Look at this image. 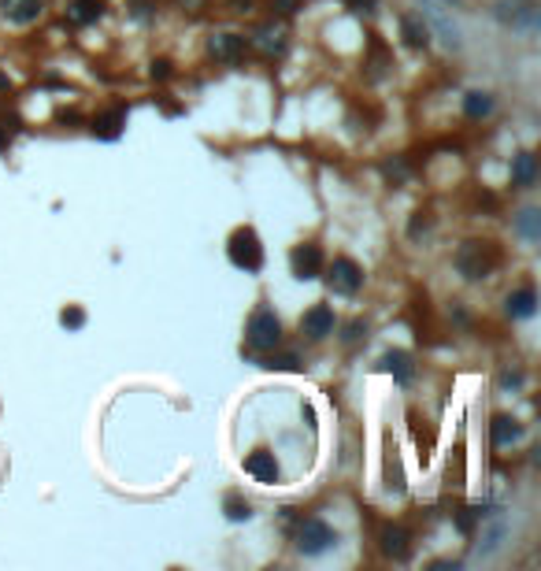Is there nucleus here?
<instances>
[{"instance_id":"nucleus-3","label":"nucleus","mask_w":541,"mask_h":571,"mask_svg":"<svg viewBox=\"0 0 541 571\" xmlns=\"http://www.w3.org/2000/svg\"><path fill=\"white\" fill-rule=\"evenodd\" d=\"M245 341H249L252 349H274L278 341H282V323H278V316L271 312V308L252 312L249 326H245Z\"/></svg>"},{"instance_id":"nucleus-18","label":"nucleus","mask_w":541,"mask_h":571,"mask_svg":"<svg viewBox=\"0 0 541 571\" xmlns=\"http://www.w3.org/2000/svg\"><path fill=\"white\" fill-rule=\"evenodd\" d=\"M464 111H467V119H482V116H489V111H493V96L474 89V93L464 96Z\"/></svg>"},{"instance_id":"nucleus-9","label":"nucleus","mask_w":541,"mask_h":571,"mask_svg":"<svg viewBox=\"0 0 541 571\" xmlns=\"http://www.w3.org/2000/svg\"><path fill=\"white\" fill-rule=\"evenodd\" d=\"M301 331L308 334V338H326V334H330L334 331V312H330V308H326V304H316V308H308V312H304V319H301Z\"/></svg>"},{"instance_id":"nucleus-20","label":"nucleus","mask_w":541,"mask_h":571,"mask_svg":"<svg viewBox=\"0 0 541 571\" xmlns=\"http://www.w3.org/2000/svg\"><path fill=\"white\" fill-rule=\"evenodd\" d=\"M386 371H393V375H397V379L401 382H408V379H412V360H408V353H386Z\"/></svg>"},{"instance_id":"nucleus-15","label":"nucleus","mask_w":541,"mask_h":571,"mask_svg":"<svg viewBox=\"0 0 541 571\" xmlns=\"http://www.w3.org/2000/svg\"><path fill=\"white\" fill-rule=\"evenodd\" d=\"M534 178H537V160H534V153H519L512 160V182L519 189H527V186H534Z\"/></svg>"},{"instance_id":"nucleus-12","label":"nucleus","mask_w":541,"mask_h":571,"mask_svg":"<svg viewBox=\"0 0 541 571\" xmlns=\"http://www.w3.org/2000/svg\"><path fill=\"white\" fill-rule=\"evenodd\" d=\"M489 438H493V445H515L523 438V427L512 416H493V423H489Z\"/></svg>"},{"instance_id":"nucleus-17","label":"nucleus","mask_w":541,"mask_h":571,"mask_svg":"<svg viewBox=\"0 0 541 571\" xmlns=\"http://www.w3.org/2000/svg\"><path fill=\"white\" fill-rule=\"evenodd\" d=\"M101 11H104L101 0H74V4L67 8V19H71L74 26H86V23H96V19H101Z\"/></svg>"},{"instance_id":"nucleus-2","label":"nucleus","mask_w":541,"mask_h":571,"mask_svg":"<svg viewBox=\"0 0 541 571\" xmlns=\"http://www.w3.org/2000/svg\"><path fill=\"white\" fill-rule=\"evenodd\" d=\"M226 253H230V264L241 267V271H260L264 267V245H260L256 231H249V226H238V231L230 234Z\"/></svg>"},{"instance_id":"nucleus-19","label":"nucleus","mask_w":541,"mask_h":571,"mask_svg":"<svg viewBox=\"0 0 541 571\" xmlns=\"http://www.w3.org/2000/svg\"><path fill=\"white\" fill-rule=\"evenodd\" d=\"M401 34H404V41L412 48H423L426 41H430V30H426L419 19H412V15H404V19H401Z\"/></svg>"},{"instance_id":"nucleus-23","label":"nucleus","mask_w":541,"mask_h":571,"mask_svg":"<svg viewBox=\"0 0 541 571\" xmlns=\"http://www.w3.org/2000/svg\"><path fill=\"white\" fill-rule=\"evenodd\" d=\"M60 323L71 326V331H78V326L86 323V312H82V308H63V312H60Z\"/></svg>"},{"instance_id":"nucleus-25","label":"nucleus","mask_w":541,"mask_h":571,"mask_svg":"<svg viewBox=\"0 0 541 571\" xmlns=\"http://www.w3.org/2000/svg\"><path fill=\"white\" fill-rule=\"evenodd\" d=\"M278 38H282V34H274V30H260V45H264V48H282Z\"/></svg>"},{"instance_id":"nucleus-21","label":"nucleus","mask_w":541,"mask_h":571,"mask_svg":"<svg viewBox=\"0 0 541 571\" xmlns=\"http://www.w3.org/2000/svg\"><path fill=\"white\" fill-rule=\"evenodd\" d=\"M537 208H527V211H523V216L515 219V226H519V234L523 238H530V241H537Z\"/></svg>"},{"instance_id":"nucleus-26","label":"nucleus","mask_w":541,"mask_h":571,"mask_svg":"<svg viewBox=\"0 0 541 571\" xmlns=\"http://www.w3.org/2000/svg\"><path fill=\"white\" fill-rule=\"evenodd\" d=\"M167 74H171V63H167V60L152 63V78H167Z\"/></svg>"},{"instance_id":"nucleus-24","label":"nucleus","mask_w":541,"mask_h":571,"mask_svg":"<svg viewBox=\"0 0 541 571\" xmlns=\"http://www.w3.org/2000/svg\"><path fill=\"white\" fill-rule=\"evenodd\" d=\"M264 367H282V371H293V367H297V356H278V360L271 356V360H267Z\"/></svg>"},{"instance_id":"nucleus-4","label":"nucleus","mask_w":541,"mask_h":571,"mask_svg":"<svg viewBox=\"0 0 541 571\" xmlns=\"http://www.w3.org/2000/svg\"><path fill=\"white\" fill-rule=\"evenodd\" d=\"M334 542H338V534L326 527L323 519H316V516L304 519L301 531H297V549L304 553V557H319V553H326Z\"/></svg>"},{"instance_id":"nucleus-27","label":"nucleus","mask_w":541,"mask_h":571,"mask_svg":"<svg viewBox=\"0 0 541 571\" xmlns=\"http://www.w3.org/2000/svg\"><path fill=\"white\" fill-rule=\"evenodd\" d=\"M359 334H364V326H359V323H349L345 326V341H356Z\"/></svg>"},{"instance_id":"nucleus-14","label":"nucleus","mask_w":541,"mask_h":571,"mask_svg":"<svg viewBox=\"0 0 541 571\" xmlns=\"http://www.w3.org/2000/svg\"><path fill=\"white\" fill-rule=\"evenodd\" d=\"M123 126H126V111L123 108H111V111H104V116L93 119V134L104 138V141H111V138H119Z\"/></svg>"},{"instance_id":"nucleus-13","label":"nucleus","mask_w":541,"mask_h":571,"mask_svg":"<svg viewBox=\"0 0 541 571\" xmlns=\"http://www.w3.org/2000/svg\"><path fill=\"white\" fill-rule=\"evenodd\" d=\"M208 48H211V56H216V60L234 63V60H241V52H245V38H238V34H219V38L208 41Z\"/></svg>"},{"instance_id":"nucleus-1","label":"nucleus","mask_w":541,"mask_h":571,"mask_svg":"<svg viewBox=\"0 0 541 571\" xmlns=\"http://www.w3.org/2000/svg\"><path fill=\"white\" fill-rule=\"evenodd\" d=\"M493 267H497V249L489 241H464L460 249H456V271H460L467 282L486 279Z\"/></svg>"},{"instance_id":"nucleus-11","label":"nucleus","mask_w":541,"mask_h":571,"mask_svg":"<svg viewBox=\"0 0 541 571\" xmlns=\"http://www.w3.org/2000/svg\"><path fill=\"white\" fill-rule=\"evenodd\" d=\"M534 312H537V293H534V286H519L515 293H508V316L527 319Z\"/></svg>"},{"instance_id":"nucleus-10","label":"nucleus","mask_w":541,"mask_h":571,"mask_svg":"<svg viewBox=\"0 0 541 571\" xmlns=\"http://www.w3.org/2000/svg\"><path fill=\"white\" fill-rule=\"evenodd\" d=\"M245 471L256 479V482H274L278 479V460H274V453H267V449H256L249 460H245Z\"/></svg>"},{"instance_id":"nucleus-7","label":"nucleus","mask_w":541,"mask_h":571,"mask_svg":"<svg viewBox=\"0 0 541 571\" xmlns=\"http://www.w3.org/2000/svg\"><path fill=\"white\" fill-rule=\"evenodd\" d=\"M379 549L389 560H408V553H412V534H408L401 523H386L379 531Z\"/></svg>"},{"instance_id":"nucleus-6","label":"nucleus","mask_w":541,"mask_h":571,"mask_svg":"<svg viewBox=\"0 0 541 571\" xmlns=\"http://www.w3.org/2000/svg\"><path fill=\"white\" fill-rule=\"evenodd\" d=\"M497 19L530 34L537 26V8H534V0H504V4H497Z\"/></svg>"},{"instance_id":"nucleus-16","label":"nucleus","mask_w":541,"mask_h":571,"mask_svg":"<svg viewBox=\"0 0 541 571\" xmlns=\"http://www.w3.org/2000/svg\"><path fill=\"white\" fill-rule=\"evenodd\" d=\"M4 15L11 23H34L41 15V0H4Z\"/></svg>"},{"instance_id":"nucleus-22","label":"nucleus","mask_w":541,"mask_h":571,"mask_svg":"<svg viewBox=\"0 0 541 571\" xmlns=\"http://www.w3.org/2000/svg\"><path fill=\"white\" fill-rule=\"evenodd\" d=\"M252 516V509L245 501H238V497H226V519H234V523H241V519H249Z\"/></svg>"},{"instance_id":"nucleus-8","label":"nucleus","mask_w":541,"mask_h":571,"mask_svg":"<svg viewBox=\"0 0 541 571\" xmlns=\"http://www.w3.org/2000/svg\"><path fill=\"white\" fill-rule=\"evenodd\" d=\"M289 264H293V275H297V279H316V275L323 271L319 245H301V249H293Z\"/></svg>"},{"instance_id":"nucleus-5","label":"nucleus","mask_w":541,"mask_h":571,"mask_svg":"<svg viewBox=\"0 0 541 571\" xmlns=\"http://www.w3.org/2000/svg\"><path fill=\"white\" fill-rule=\"evenodd\" d=\"M326 282H330V289L334 293H356L359 286H364V271H359V264L356 260H349V256H338L330 267H326Z\"/></svg>"}]
</instances>
